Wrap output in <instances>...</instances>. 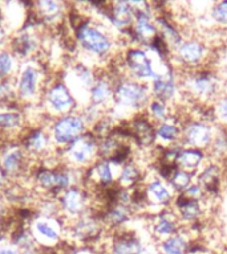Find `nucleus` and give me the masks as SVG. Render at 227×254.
I'll use <instances>...</instances> for the list:
<instances>
[{"label":"nucleus","mask_w":227,"mask_h":254,"mask_svg":"<svg viewBox=\"0 0 227 254\" xmlns=\"http://www.w3.org/2000/svg\"><path fill=\"white\" fill-rule=\"evenodd\" d=\"M153 98L149 83L139 82L123 75L114 79L113 105L112 110L117 114H138L146 109L147 103Z\"/></svg>","instance_id":"f257e3e1"},{"label":"nucleus","mask_w":227,"mask_h":254,"mask_svg":"<svg viewBox=\"0 0 227 254\" xmlns=\"http://www.w3.org/2000/svg\"><path fill=\"white\" fill-rule=\"evenodd\" d=\"M75 40L79 48L92 59H107L111 56L114 43L104 25L92 20H81L75 25Z\"/></svg>","instance_id":"f03ea898"},{"label":"nucleus","mask_w":227,"mask_h":254,"mask_svg":"<svg viewBox=\"0 0 227 254\" xmlns=\"http://www.w3.org/2000/svg\"><path fill=\"white\" fill-rule=\"evenodd\" d=\"M61 158L64 164L71 168L87 170L99 159V139L91 131H87L72 144L63 148Z\"/></svg>","instance_id":"7ed1b4c3"},{"label":"nucleus","mask_w":227,"mask_h":254,"mask_svg":"<svg viewBox=\"0 0 227 254\" xmlns=\"http://www.w3.org/2000/svg\"><path fill=\"white\" fill-rule=\"evenodd\" d=\"M123 66L126 69V75L130 78L147 83L153 82L161 75L158 66L150 56V51L142 47H130L123 56Z\"/></svg>","instance_id":"20e7f679"},{"label":"nucleus","mask_w":227,"mask_h":254,"mask_svg":"<svg viewBox=\"0 0 227 254\" xmlns=\"http://www.w3.org/2000/svg\"><path fill=\"white\" fill-rule=\"evenodd\" d=\"M87 126L80 113H72L52 119L48 131L53 146L65 148L87 132Z\"/></svg>","instance_id":"39448f33"},{"label":"nucleus","mask_w":227,"mask_h":254,"mask_svg":"<svg viewBox=\"0 0 227 254\" xmlns=\"http://www.w3.org/2000/svg\"><path fill=\"white\" fill-rule=\"evenodd\" d=\"M44 107L52 119L77 113V101L63 79L53 81L43 91Z\"/></svg>","instance_id":"423d86ee"},{"label":"nucleus","mask_w":227,"mask_h":254,"mask_svg":"<svg viewBox=\"0 0 227 254\" xmlns=\"http://www.w3.org/2000/svg\"><path fill=\"white\" fill-rule=\"evenodd\" d=\"M41 69L36 65H25L20 69L19 74L15 75L16 94L20 102L33 103L43 95L45 87L41 86Z\"/></svg>","instance_id":"0eeeda50"},{"label":"nucleus","mask_w":227,"mask_h":254,"mask_svg":"<svg viewBox=\"0 0 227 254\" xmlns=\"http://www.w3.org/2000/svg\"><path fill=\"white\" fill-rule=\"evenodd\" d=\"M57 202H59L60 214L65 218H69L71 221L89 213L88 212L91 205L89 192L79 184L64 190L57 197Z\"/></svg>","instance_id":"6e6552de"},{"label":"nucleus","mask_w":227,"mask_h":254,"mask_svg":"<svg viewBox=\"0 0 227 254\" xmlns=\"http://www.w3.org/2000/svg\"><path fill=\"white\" fill-rule=\"evenodd\" d=\"M215 132L217 130L209 121L193 119L182 126V135H181L179 143L183 147L205 151L210 147Z\"/></svg>","instance_id":"1a4fd4ad"},{"label":"nucleus","mask_w":227,"mask_h":254,"mask_svg":"<svg viewBox=\"0 0 227 254\" xmlns=\"http://www.w3.org/2000/svg\"><path fill=\"white\" fill-rule=\"evenodd\" d=\"M31 158L19 142H9L0 148V166L9 179L23 176L28 172Z\"/></svg>","instance_id":"9d476101"},{"label":"nucleus","mask_w":227,"mask_h":254,"mask_svg":"<svg viewBox=\"0 0 227 254\" xmlns=\"http://www.w3.org/2000/svg\"><path fill=\"white\" fill-rule=\"evenodd\" d=\"M183 87L190 97L202 102L217 101L219 98L218 78L209 71H197L189 75Z\"/></svg>","instance_id":"9b49d317"},{"label":"nucleus","mask_w":227,"mask_h":254,"mask_svg":"<svg viewBox=\"0 0 227 254\" xmlns=\"http://www.w3.org/2000/svg\"><path fill=\"white\" fill-rule=\"evenodd\" d=\"M29 230L36 244L43 249L52 250V248L59 246L63 240V226L59 220L53 217L37 218L32 222Z\"/></svg>","instance_id":"f8f14e48"},{"label":"nucleus","mask_w":227,"mask_h":254,"mask_svg":"<svg viewBox=\"0 0 227 254\" xmlns=\"http://www.w3.org/2000/svg\"><path fill=\"white\" fill-rule=\"evenodd\" d=\"M20 144L27 152L29 158H41L52 154V143L51 135L48 128L44 127H33L28 128L24 134L20 135Z\"/></svg>","instance_id":"ddd939ff"},{"label":"nucleus","mask_w":227,"mask_h":254,"mask_svg":"<svg viewBox=\"0 0 227 254\" xmlns=\"http://www.w3.org/2000/svg\"><path fill=\"white\" fill-rule=\"evenodd\" d=\"M107 254H146V246L137 233L118 229L112 236Z\"/></svg>","instance_id":"4468645a"},{"label":"nucleus","mask_w":227,"mask_h":254,"mask_svg":"<svg viewBox=\"0 0 227 254\" xmlns=\"http://www.w3.org/2000/svg\"><path fill=\"white\" fill-rule=\"evenodd\" d=\"M175 57L179 63L189 67L198 66L206 59V45L203 41L194 37L182 40V43L174 49Z\"/></svg>","instance_id":"2eb2a0df"},{"label":"nucleus","mask_w":227,"mask_h":254,"mask_svg":"<svg viewBox=\"0 0 227 254\" xmlns=\"http://www.w3.org/2000/svg\"><path fill=\"white\" fill-rule=\"evenodd\" d=\"M181 228H182V224L179 222L174 210H169L167 208L154 214L150 224L151 236L157 242L178 233Z\"/></svg>","instance_id":"dca6fc26"},{"label":"nucleus","mask_w":227,"mask_h":254,"mask_svg":"<svg viewBox=\"0 0 227 254\" xmlns=\"http://www.w3.org/2000/svg\"><path fill=\"white\" fill-rule=\"evenodd\" d=\"M145 197H146V206H154L158 209H166L171 205L174 194L162 179L154 178L146 183L143 187Z\"/></svg>","instance_id":"f3484780"},{"label":"nucleus","mask_w":227,"mask_h":254,"mask_svg":"<svg viewBox=\"0 0 227 254\" xmlns=\"http://www.w3.org/2000/svg\"><path fill=\"white\" fill-rule=\"evenodd\" d=\"M151 94L153 98H158L161 101L170 103L175 99V97L178 95L179 85L175 81L174 73L173 70H169L166 73H163L155 78L153 82L150 83Z\"/></svg>","instance_id":"a211bd4d"},{"label":"nucleus","mask_w":227,"mask_h":254,"mask_svg":"<svg viewBox=\"0 0 227 254\" xmlns=\"http://www.w3.org/2000/svg\"><path fill=\"white\" fill-rule=\"evenodd\" d=\"M113 91H114V79L105 75L97 77L89 93V103L105 110L111 103L113 105Z\"/></svg>","instance_id":"6ab92c4d"},{"label":"nucleus","mask_w":227,"mask_h":254,"mask_svg":"<svg viewBox=\"0 0 227 254\" xmlns=\"http://www.w3.org/2000/svg\"><path fill=\"white\" fill-rule=\"evenodd\" d=\"M9 45H11V52L15 57L28 59L37 51L39 40L32 32V29H24L9 40Z\"/></svg>","instance_id":"aec40b11"},{"label":"nucleus","mask_w":227,"mask_h":254,"mask_svg":"<svg viewBox=\"0 0 227 254\" xmlns=\"http://www.w3.org/2000/svg\"><path fill=\"white\" fill-rule=\"evenodd\" d=\"M201 202L202 201L191 200V198L185 197L182 193H179L178 197L175 198L174 212L182 225L183 222H187V224L198 222V220L203 214V208Z\"/></svg>","instance_id":"412c9836"},{"label":"nucleus","mask_w":227,"mask_h":254,"mask_svg":"<svg viewBox=\"0 0 227 254\" xmlns=\"http://www.w3.org/2000/svg\"><path fill=\"white\" fill-rule=\"evenodd\" d=\"M181 135L182 126L174 122V119H167L155 126V142H158L163 148L179 143Z\"/></svg>","instance_id":"4be33fe9"},{"label":"nucleus","mask_w":227,"mask_h":254,"mask_svg":"<svg viewBox=\"0 0 227 254\" xmlns=\"http://www.w3.org/2000/svg\"><path fill=\"white\" fill-rule=\"evenodd\" d=\"M158 254H189L190 252V240L187 234H183L182 230L157 242L155 245Z\"/></svg>","instance_id":"5701e85b"},{"label":"nucleus","mask_w":227,"mask_h":254,"mask_svg":"<svg viewBox=\"0 0 227 254\" xmlns=\"http://www.w3.org/2000/svg\"><path fill=\"white\" fill-rule=\"evenodd\" d=\"M177 166L179 170L195 174L205 166V151L183 147L177 159Z\"/></svg>","instance_id":"b1692460"},{"label":"nucleus","mask_w":227,"mask_h":254,"mask_svg":"<svg viewBox=\"0 0 227 254\" xmlns=\"http://www.w3.org/2000/svg\"><path fill=\"white\" fill-rule=\"evenodd\" d=\"M64 5L57 1H36L32 5V9L40 20V23L51 24L61 19Z\"/></svg>","instance_id":"393cba45"},{"label":"nucleus","mask_w":227,"mask_h":254,"mask_svg":"<svg viewBox=\"0 0 227 254\" xmlns=\"http://www.w3.org/2000/svg\"><path fill=\"white\" fill-rule=\"evenodd\" d=\"M25 117L20 110L15 109H7L0 110V134L8 135L13 132H19L23 128Z\"/></svg>","instance_id":"a878e982"},{"label":"nucleus","mask_w":227,"mask_h":254,"mask_svg":"<svg viewBox=\"0 0 227 254\" xmlns=\"http://www.w3.org/2000/svg\"><path fill=\"white\" fill-rule=\"evenodd\" d=\"M141 170L135 163H125L121 170H119L118 178H117V184L119 188L129 190L141 184Z\"/></svg>","instance_id":"bb28decb"},{"label":"nucleus","mask_w":227,"mask_h":254,"mask_svg":"<svg viewBox=\"0 0 227 254\" xmlns=\"http://www.w3.org/2000/svg\"><path fill=\"white\" fill-rule=\"evenodd\" d=\"M145 113L157 125L161 122H165L167 119H170V107H169V103L165 102V101H161L158 98L150 99V102L147 103L146 109H145Z\"/></svg>","instance_id":"cd10ccee"},{"label":"nucleus","mask_w":227,"mask_h":254,"mask_svg":"<svg viewBox=\"0 0 227 254\" xmlns=\"http://www.w3.org/2000/svg\"><path fill=\"white\" fill-rule=\"evenodd\" d=\"M17 70L15 63V56L9 49H0V81L15 77Z\"/></svg>","instance_id":"c85d7f7f"},{"label":"nucleus","mask_w":227,"mask_h":254,"mask_svg":"<svg viewBox=\"0 0 227 254\" xmlns=\"http://www.w3.org/2000/svg\"><path fill=\"white\" fill-rule=\"evenodd\" d=\"M16 99H17V94H16L15 77L0 81V105L9 109V105Z\"/></svg>","instance_id":"c756f323"},{"label":"nucleus","mask_w":227,"mask_h":254,"mask_svg":"<svg viewBox=\"0 0 227 254\" xmlns=\"http://www.w3.org/2000/svg\"><path fill=\"white\" fill-rule=\"evenodd\" d=\"M195 174H191V172H187V171L183 170H177L173 178L169 180V184L171 186V190H177L178 193H183L185 190L189 188V187L193 184V176Z\"/></svg>","instance_id":"7c9ffc66"},{"label":"nucleus","mask_w":227,"mask_h":254,"mask_svg":"<svg viewBox=\"0 0 227 254\" xmlns=\"http://www.w3.org/2000/svg\"><path fill=\"white\" fill-rule=\"evenodd\" d=\"M210 17L217 25L227 27V0L214 3L211 5Z\"/></svg>","instance_id":"2f4dec72"},{"label":"nucleus","mask_w":227,"mask_h":254,"mask_svg":"<svg viewBox=\"0 0 227 254\" xmlns=\"http://www.w3.org/2000/svg\"><path fill=\"white\" fill-rule=\"evenodd\" d=\"M215 119L223 126H227V97H219L215 101Z\"/></svg>","instance_id":"473e14b6"},{"label":"nucleus","mask_w":227,"mask_h":254,"mask_svg":"<svg viewBox=\"0 0 227 254\" xmlns=\"http://www.w3.org/2000/svg\"><path fill=\"white\" fill-rule=\"evenodd\" d=\"M9 35L7 33V29L3 25V23L0 21V49H5L7 43H9Z\"/></svg>","instance_id":"72a5a7b5"},{"label":"nucleus","mask_w":227,"mask_h":254,"mask_svg":"<svg viewBox=\"0 0 227 254\" xmlns=\"http://www.w3.org/2000/svg\"><path fill=\"white\" fill-rule=\"evenodd\" d=\"M69 254H100V253L95 249V248H92V246H79V248H76V249H72V252Z\"/></svg>","instance_id":"f704fd0d"},{"label":"nucleus","mask_w":227,"mask_h":254,"mask_svg":"<svg viewBox=\"0 0 227 254\" xmlns=\"http://www.w3.org/2000/svg\"><path fill=\"white\" fill-rule=\"evenodd\" d=\"M0 254H20V250L15 245H3L0 246Z\"/></svg>","instance_id":"c9c22d12"},{"label":"nucleus","mask_w":227,"mask_h":254,"mask_svg":"<svg viewBox=\"0 0 227 254\" xmlns=\"http://www.w3.org/2000/svg\"><path fill=\"white\" fill-rule=\"evenodd\" d=\"M8 186H9V178L0 166V190H4Z\"/></svg>","instance_id":"e433bc0d"},{"label":"nucleus","mask_w":227,"mask_h":254,"mask_svg":"<svg viewBox=\"0 0 227 254\" xmlns=\"http://www.w3.org/2000/svg\"><path fill=\"white\" fill-rule=\"evenodd\" d=\"M223 205H225V208L227 210V182L226 186H225V190H223Z\"/></svg>","instance_id":"4c0bfd02"}]
</instances>
